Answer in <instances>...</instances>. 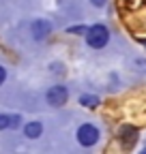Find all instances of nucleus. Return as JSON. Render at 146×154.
I'll return each mask as SVG.
<instances>
[{
  "instance_id": "7",
  "label": "nucleus",
  "mask_w": 146,
  "mask_h": 154,
  "mask_svg": "<svg viewBox=\"0 0 146 154\" xmlns=\"http://www.w3.org/2000/svg\"><path fill=\"white\" fill-rule=\"evenodd\" d=\"M78 101H80V105L86 107V109H97V107L101 105V99H99L97 94H82Z\"/></svg>"
},
{
  "instance_id": "8",
  "label": "nucleus",
  "mask_w": 146,
  "mask_h": 154,
  "mask_svg": "<svg viewBox=\"0 0 146 154\" xmlns=\"http://www.w3.org/2000/svg\"><path fill=\"white\" fill-rule=\"evenodd\" d=\"M88 28H90V26H84V24H80V26H69V28H67V34H78V36H84V34L88 32Z\"/></svg>"
},
{
  "instance_id": "9",
  "label": "nucleus",
  "mask_w": 146,
  "mask_h": 154,
  "mask_svg": "<svg viewBox=\"0 0 146 154\" xmlns=\"http://www.w3.org/2000/svg\"><path fill=\"white\" fill-rule=\"evenodd\" d=\"M11 128V116L9 113H0V131Z\"/></svg>"
},
{
  "instance_id": "10",
  "label": "nucleus",
  "mask_w": 146,
  "mask_h": 154,
  "mask_svg": "<svg viewBox=\"0 0 146 154\" xmlns=\"http://www.w3.org/2000/svg\"><path fill=\"white\" fill-rule=\"evenodd\" d=\"M20 120H22V116H20V113L11 116V128H17V126H20Z\"/></svg>"
},
{
  "instance_id": "12",
  "label": "nucleus",
  "mask_w": 146,
  "mask_h": 154,
  "mask_svg": "<svg viewBox=\"0 0 146 154\" xmlns=\"http://www.w3.org/2000/svg\"><path fill=\"white\" fill-rule=\"evenodd\" d=\"M90 2H93V7L101 9V7H105V2H107V0H90Z\"/></svg>"
},
{
  "instance_id": "4",
  "label": "nucleus",
  "mask_w": 146,
  "mask_h": 154,
  "mask_svg": "<svg viewBox=\"0 0 146 154\" xmlns=\"http://www.w3.org/2000/svg\"><path fill=\"white\" fill-rule=\"evenodd\" d=\"M49 34H52V24L47 22V19L39 17V19H34V22L30 24V36L34 38V41H45Z\"/></svg>"
},
{
  "instance_id": "6",
  "label": "nucleus",
  "mask_w": 146,
  "mask_h": 154,
  "mask_svg": "<svg viewBox=\"0 0 146 154\" xmlns=\"http://www.w3.org/2000/svg\"><path fill=\"white\" fill-rule=\"evenodd\" d=\"M41 133H43V124L39 120H32L24 126V137H28V139H39Z\"/></svg>"
},
{
  "instance_id": "14",
  "label": "nucleus",
  "mask_w": 146,
  "mask_h": 154,
  "mask_svg": "<svg viewBox=\"0 0 146 154\" xmlns=\"http://www.w3.org/2000/svg\"><path fill=\"white\" fill-rule=\"evenodd\" d=\"M144 45H146V41H144Z\"/></svg>"
},
{
  "instance_id": "2",
  "label": "nucleus",
  "mask_w": 146,
  "mask_h": 154,
  "mask_svg": "<svg viewBox=\"0 0 146 154\" xmlns=\"http://www.w3.org/2000/svg\"><path fill=\"white\" fill-rule=\"evenodd\" d=\"M75 137H78V143H80V146H84V148H93V146L99 141L101 135H99V128H97L95 124L86 122V124H82V126L78 128Z\"/></svg>"
},
{
  "instance_id": "5",
  "label": "nucleus",
  "mask_w": 146,
  "mask_h": 154,
  "mask_svg": "<svg viewBox=\"0 0 146 154\" xmlns=\"http://www.w3.org/2000/svg\"><path fill=\"white\" fill-rule=\"evenodd\" d=\"M118 141H120V146H122L125 150H131V148L135 146V141H138V128L131 126V124L120 126V128H118Z\"/></svg>"
},
{
  "instance_id": "11",
  "label": "nucleus",
  "mask_w": 146,
  "mask_h": 154,
  "mask_svg": "<svg viewBox=\"0 0 146 154\" xmlns=\"http://www.w3.org/2000/svg\"><path fill=\"white\" fill-rule=\"evenodd\" d=\"M5 79H7V69H5L2 64H0V86L5 84Z\"/></svg>"
},
{
  "instance_id": "3",
  "label": "nucleus",
  "mask_w": 146,
  "mask_h": 154,
  "mask_svg": "<svg viewBox=\"0 0 146 154\" xmlns=\"http://www.w3.org/2000/svg\"><path fill=\"white\" fill-rule=\"evenodd\" d=\"M45 101H47V105H52V107H62V105H67V101H69V88L62 86V84L52 86V88L45 92Z\"/></svg>"
},
{
  "instance_id": "13",
  "label": "nucleus",
  "mask_w": 146,
  "mask_h": 154,
  "mask_svg": "<svg viewBox=\"0 0 146 154\" xmlns=\"http://www.w3.org/2000/svg\"><path fill=\"white\" fill-rule=\"evenodd\" d=\"M140 154H146V148H144V150H142V152H140Z\"/></svg>"
},
{
  "instance_id": "1",
  "label": "nucleus",
  "mask_w": 146,
  "mask_h": 154,
  "mask_svg": "<svg viewBox=\"0 0 146 154\" xmlns=\"http://www.w3.org/2000/svg\"><path fill=\"white\" fill-rule=\"evenodd\" d=\"M110 41V28L105 24H93L86 32V43L93 49H103Z\"/></svg>"
}]
</instances>
